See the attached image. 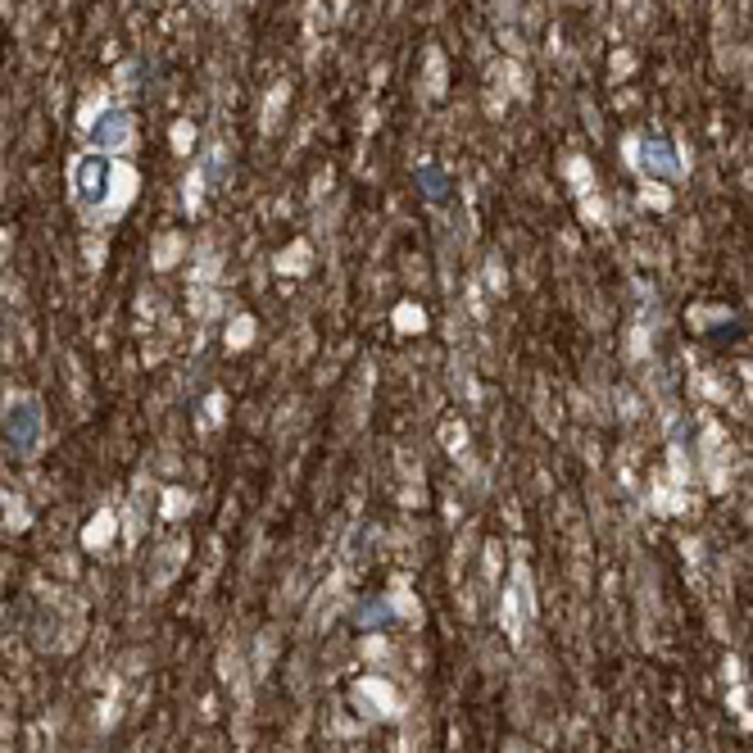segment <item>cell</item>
I'll return each mask as SVG.
<instances>
[{"label":"cell","instance_id":"6da1fadb","mask_svg":"<svg viewBox=\"0 0 753 753\" xmlns=\"http://www.w3.org/2000/svg\"><path fill=\"white\" fill-rule=\"evenodd\" d=\"M42 404L37 400H14L5 409V417H0V436H5V445L14 449V455H37V445H42Z\"/></svg>","mask_w":753,"mask_h":753},{"label":"cell","instance_id":"8992f818","mask_svg":"<svg viewBox=\"0 0 753 753\" xmlns=\"http://www.w3.org/2000/svg\"><path fill=\"white\" fill-rule=\"evenodd\" d=\"M354 622L364 626V631H373V626H390V622H396V609H390L386 599H368V604L354 613Z\"/></svg>","mask_w":753,"mask_h":753},{"label":"cell","instance_id":"277c9868","mask_svg":"<svg viewBox=\"0 0 753 753\" xmlns=\"http://www.w3.org/2000/svg\"><path fill=\"white\" fill-rule=\"evenodd\" d=\"M86 141H92V150H123L128 141H132V118H128V109H101L96 114V123L86 128Z\"/></svg>","mask_w":753,"mask_h":753},{"label":"cell","instance_id":"5b68a950","mask_svg":"<svg viewBox=\"0 0 753 753\" xmlns=\"http://www.w3.org/2000/svg\"><path fill=\"white\" fill-rule=\"evenodd\" d=\"M413 177H417V187H423L432 200H445V196H449V177H445V168H440V164H432V160H427V164H417V173H413Z\"/></svg>","mask_w":753,"mask_h":753},{"label":"cell","instance_id":"7a4b0ae2","mask_svg":"<svg viewBox=\"0 0 753 753\" xmlns=\"http://www.w3.org/2000/svg\"><path fill=\"white\" fill-rule=\"evenodd\" d=\"M109 187H114V164L101 155V150H92V155H82L73 164V196L86 204V209H96L109 200Z\"/></svg>","mask_w":753,"mask_h":753},{"label":"cell","instance_id":"3957f363","mask_svg":"<svg viewBox=\"0 0 753 753\" xmlns=\"http://www.w3.org/2000/svg\"><path fill=\"white\" fill-rule=\"evenodd\" d=\"M640 168H645L649 177H658V183H676V177H681L676 145H672L668 137H658V132L640 137Z\"/></svg>","mask_w":753,"mask_h":753}]
</instances>
